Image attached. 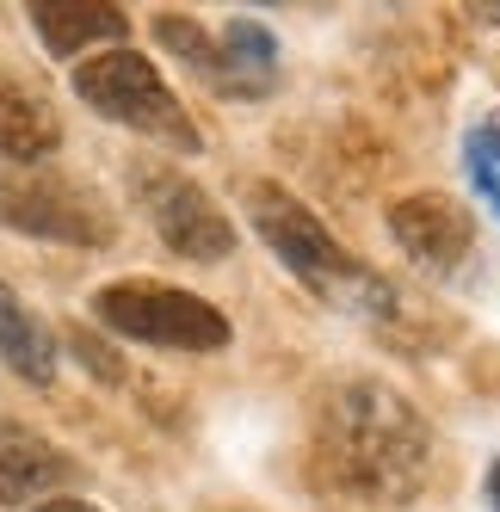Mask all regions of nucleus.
Returning a JSON list of instances; mask_svg holds the SVG:
<instances>
[{
    "instance_id": "6",
    "label": "nucleus",
    "mask_w": 500,
    "mask_h": 512,
    "mask_svg": "<svg viewBox=\"0 0 500 512\" xmlns=\"http://www.w3.org/2000/svg\"><path fill=\"white\" fill-rule=\"evenodd\" d=\"M0 223L19 235H44V241H68V247H105L112 223L99 216V204L50 173H0Z\"/></svg>"
},
{
    "instance_id": "1",
    "label": "nucleus",
    "mask_w": 500,
    "mask_h": 512,
    "mask_svg": "<svg viewBox=\"0 0 500 512\" xmlns=\"http://www.w3.org/2000/svg\"><path fill=\"white\" fill-rule=\"evenodd\" d=\"M315 451L328 482L359 500H414L433 469V432L396 389L346 377L321 395Z\"/></svg>"
},
{
    "instance_id": "10",
    "label": "nucleus",
    "mask_w": 500,
    "mask_h": 512,
    "mask_svg": "<svg viewBox=\"0 0 500 512\" xmlns=\"http://www.w3.org/2000/svg\"><path fill=\"white\" fill-rule=\"evenodd\" d=\"M56 142H62V124H56L50 105L38 93L0 81V161L31 167V161H44Z\"/></svg>"
},
{
    "instance_id": "13",
    "label": "nucleus",
    "mask_w": 500,
    "mask_h": 512,
    "mask_svg": "<svg viewBox=\"0 0 500 512\" xmlns=\"http://www.w3.org/2000/svg\"><path fill=\"white\" fill-rule=\"evenodd\" d=\"M155 38H161V44H167L173 56H180L186 68H198L204 81H217V87H229V68H223V50H217V44L204 38V25H198V19H173V13H161V19H155Z\"/></svg>"
},
{
    "instance_id": "18",
    "label": "nucleus",
    "mask_w": 500,
    "mask_h": 512,
    "mask_svg": "<svg viewBox=\"0 0 500 512\" xmlns=\"http://www.w3.org/2000/svg\"><path fill=\"white\" fill-rule=\"evenodd\" d=\"M488 500H494V506H500V463H494V469H488Z\"/></svg>"
},
{
    "instance_id": "7",
    "label": "nucleus",
    "mask_w": 500,
    "mask_h": 512,
    "mask_svg": "<svg viewBox=\"0 0 500 512\" xmlns=\"http://www.w3.org/2000/svg\"><path fill=\"white\" fill-rule=\"evenodd\" d=\"M389 235L402 241V253L414 266L445 278V272L463 266V253H470V210L445 192H414L389 210Z\"/></svg>"
},
{
    "instance_id": "15",
    "label": "nucleus",
    "mask_w": 500,
    "mask_h": 512,
    "mask_svg": "<svg viewBox=\"0 0 500 512\" xmlns=\"http://www.w3.org/2000/svg\"><path fill=\"white\" fill-rule=\"evenodd\" d=\"M463 149H470V155H482V161H494V167H500V112H494V118H482V124L470 130V142H463Z\"/></svg>"
},
{
    "instance_id": "11",
    "label": "nucleus",
    "mask_w": 500,
    "mask_h": 512,
    "mask_svg": "<svg viewBox=\"0 0 500 512\" xmlns=\"http://www.w3.org/2000/svg\"><path fill=\"white\" fill-rule=\"evenodd\" d=\"M0 364L19 371V377H31V383L56 377V346L38 327V315L13 297V284H0Z\"/></svg>"
},
{
    "instance_id": "4",
    "label": "nucleus",
    "mask_w": 500,
    "mask_h": 512,
    "mask_svg": "<svg viewBox=\"0 0 500 512\" xmlns=\"http://www.w3.org/2000/svg\"><path fill=\"white\" fill-rule=\"evenodd\" d=\"M75 99L93 105V112L112 118V124H130L142 136H161V142H173V149L198 155V124L186 118V105L167 93L161 68L149 56H136L130 44L87 56L75 68Z\"/></svg>"
},
{
    "instance_id": "8",
    "label": "nucleus",
    "mask_w": 500,
    "mask_h": 512,
    "mask_svg": "<svg viewBox=\"0 0 500 512\" xmlns=\"http://www.w3.org/2000/svg\"><path fill=\"white\" fill-rule=\"evenodd\" d=\"M68 475H75V463H68V457L50 445V438H38V432L0 420V500H7V506L56 494Z\"/></svg>"
},
{
    "instance_id": "14",
    "label": "nucleus",
    "mask_w": 500,
    "mask_h": 512,
    "mask_svg": "<svg viewBox=\"0 0 500 512\" xmlns=\"http://www.w3.org/2000/svg\"><path fill=\"white\" fill-rule=\"evenodd\" d=\"M463 167H470V179H476V192L494 204V216H500V167L494 161H482V155H470V149H463Z\"/></svg>"
},
{
    "instance_id": "9",
    "label": "nucleus",
    "mask_w": 500,
    "mask_h": 512,
    "mask_svg": "<svg viewBox=\"0 0 500 512\" xmlns=\"http://www.w3.org/2000/svg\"><path fill=\"white\" fill-rule=\"evenodd\" d=\"M31 31L44 38L50 56H87L93 44L118 50L130 38V19L118 7H68V0H44V7H31Z\"/></svg>"
},
{
    "instance_id": "17",
    "label": "nucleus",
    "mask_w": 500,
    "mask_h": 512,
    "mask_svg": "<svg viewBox=\"0 0 500 512\" xmlns=\"http://www.w3.org/2000/svg\"><path fill=\"white\" fill-rule=\"evenodd\" d=\"M31 512H99L93 500H75V494H56V500H38Z\"/></svg>"
},
{
    "instance_id": "16",
    "label": "nucleus",
    "mask_w": 500,
    "mask_h": 512,
    "mask_svg": "<svg viewBox=\"0 0 500 512\" xmlns=\"http://www.w3.org/2000/svg\"><path fill=\"white\" fill-rule=\"evenodd\" d=\"M68 346H75V352H81V358L93 364L99 377H112V383L124 377V364H112V358H105V346H99V340H87V334H68Z\"/></svg>"
},
{
    "instance_id": "5",
    "label": "nucleus",
    "mask_w": 500,
    "mask_h": 512,
    "mask_svg": "<svg viewBox=\"0 0 500 512\" xmlns=\"http://www.w3.org/2000/svg\"><path fill=\"white\" fill-rule=\"evenodd\" d=\"M142 210H149V223H155V235L180 253V260H198V266H210V260H229L235 253V223L210 204V192L204 186H192L186 173H173V167H142Z\"/></svg>"
},
{
    "instance_id": "12",
    "label": "nucleus",
    "mask_w": 500,
    "mask_h": 512,
    "mask_svg": "<svg viewBox=\"0 0 500 512\" xmlns=\"http://www.w3.org/2000/svg\"><path fill=\"white\" fill-rule=\"evenodd\" d=\"M217 50H223V68H229L235 93H260L272 81V68H278V38L266 25H254V19H229Z\"/></svg>"
},
{
    "instance_id": "3",
    "label": "nucleus",
    "mask_w": 500,
    "mask_h": 512,
    "mask_svg": "<svg viewBox=\"0 0 500 512\" xmlns=\"http://www.w3.org/2000/svg\"><path fill=\"white\" fill-rule=\"evenodd\" d=\"M93 321L124 340L161 346V352H223L229 346V315L217 303L192 297L180 284H155V278H118V284L93 290Z\"/></svg>"
},
{
    "instance_id": "2",
    "label": "nucleus",
    "mask_w": 500,
    "mask_h": 512,
    "mask_svg": "<svg viewBox=\"0 0 500 512\" xmlns=\"http://www.w3.org/2000/svg\"><path fill=\"white\" fill-rule=\"evenodd\" d=\"M247 216H254L260 241L278 253V266L303 290H315L321 303L359 309V315H389V284L352 260L303 198H291L284 186H272V179H254V186H247Z\"/></svg>"
}]
</instances>
